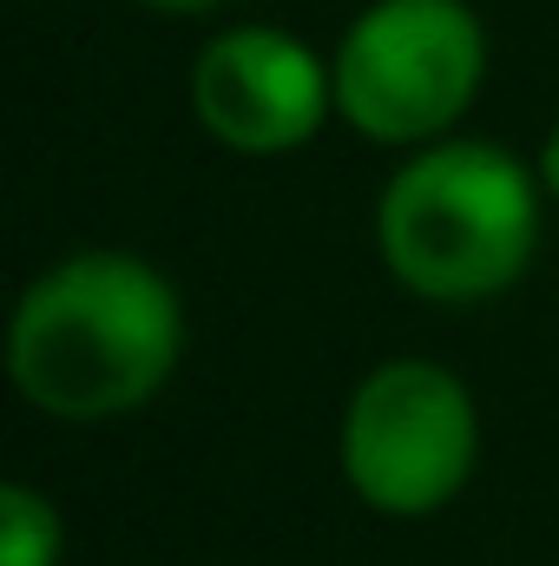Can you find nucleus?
Instances as JSON below:
<instances>
[{"label":"nucleus","instance_id":"nucleus-1","mask_svg":"<svg viewBox=\"0 0 559 566\" xmlns=\"http://www.w3.org/2000/svg\"><path fill=\"white\" fill-rule=\"evenodd\" d=\"M184 349L178 290L133 251H80L13 310L7 363L33 409L60 422H113L165 389Z\"/></svg>","mask_w":559,"mask_h":566},{"label":"nucleus","instance_id":"nucleus-2","mask_svg":"<svg viewBox=\"0 0 559 566\" xmlns=\"http://www.w3.org/2000/svg\"><path fill=\"white\" fill-rule=\"evenodd\" d=\"M389 271L415 296L474 303L527 271L540 238V198L514 151L487 139H447L415 151L376 211Z\"/></svg>","mask_w":559,"mask_h":566},{"label":"nucleus","instance_id":"nucleus-3","mask_svg":"<svg viewBox=\"0 0 559 566\" xmlns=\"http://www.w3.org/2000/svg\"><path fill=\"white\" fill-rule=\"evenodd\" d=\"M487 73V33L461 0H376L336 46V113L376 145L447 133Z\"/></svg>","mask_w":559,"mask_h":566},{"label":"nucleus","instance_id":"nucleus-4","mask_svg":"<svg viewBox=\"0 0 559 566\" xmlns=\"http://www.w3.org/2000/svg\"><path fill=\"white\" fill-rule=\"evenodd\" d=\"M481 454L474 396L441 363H382L342 416V474L376 514H434L447 507Z\"/></svg>","mask_w":559,"mask_h":566},{"label":"nucleus","instance_id":"nucleus-5","mask_svg":"<svg viewBox=\"0 0 559 566\" xmlns=\"http://www.w3.org/2000/svg\"><path fill=\"white\" fill-rule=\"evenodd\" d=\"M336 106V66H323L283 27H231L191 60V113L231 151L271 158L316 139Z\"/></svg>","mask_w":559,"mask_h":566},{"label":"nucleus","instance_id":"nucleus-6","mask_svg":"<svg viewBox=\"0 0 559 566\" xmlns=\"http://www.w3.org/2000/svg\"><path fill=\"white\" fill-rule=\"evenodd\" d=\"M60 560V514L33 488H0V566H53Z\"/></svg>","mask_w":559,"mask_h":566},{"label":"nucleus","instance_id":"nucleus-7","mask_svg":"<svg viewBox=\"0 0 559 566\" xmlns=\"http://www.w3.org/2000/svg\"><path fill=\"white\" fill-rule=\"evenodd\" d=\"M540 178H547V191L559 198V126L547 133V151H540Z\"/></svg>","mask_w":559,"mask_h":566},{"label":"nucleus","instance_id":"nucleus-8","mask_svg":"<svg viewBox=\"0 0 559 566\" xmlns=\"http://www.w3.org/2000/svg\"><path fill=\"white\" fill-rule=\"evenodd\" d=\"M145 7H165V13H204V7H224V0H145Z\"/></svg>","mask_w":559,"mask_h":566}]
</instances>
